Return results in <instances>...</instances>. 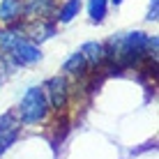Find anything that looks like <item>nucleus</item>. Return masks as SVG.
I'll use <instances>...</instances> for the list:
<instances>
[{
    "mask_svg": "<svg viewBox=\"0 0 159 159\" xmlns=\"http://www.w3.org/2000/svg\"><path fill=\"white\" fill-rule=\"evenodd\" d=\"M44 95L48 99V106L56 111H65L69 104V81L67 76H51L44 85Z\"/></svg>",
    "mask_w": 159,
    "mask_h": 159,
    "instance_id": "nucleus-4",
    "label": "nucleus"
},
{
    "mask_svg": "<svg viewBox=\"0 0 159 159\" xmlns=\"http://www.w3.org/2000/svg\"><path fill=\"white\" fill-rule=\"evenodd\" d=\"M19 129H21V122L16 120V116L12 111L5 113V116L0 118V157L16 143V139H19Z\"/></svg>",
    "mask_w": 159,
    "mask_h": 159,
    "instance_id": "nucleus-5",
    "label": "nucleus"
},
{
    "mask_svg": "<svg viewBox=\"0 0 159 159\" xmlns=\"http://www.w3.org/2000/svg\"><path fill=\"white\" fill-rule=\"evenodd\" d=\"M81 7H83V2H81V0H65V2L60 5L56 19L60 21V23H72L76 16H79Z\"/></svg>",
    "mask_w": 159,
    "mask_h": 159,
    "instance_id": "nucleus-9",
    "label": "nucleus"
},
{
    "mask_svg": "<svg viewBox=\"0 0 159 159\" xmlns=\"http://www.w3.org/2000/svg\"><path fill=\"white\" fill-rule=\"evenodd\" d=\"M23 0H0V23L14 25L23 14Z\"/></svg>",
    "mask_w": 159,
    "mask_h": 159,
    "instance_id": "nucleus-7",
    "label": "nucleus"
},
{
    "mask_svg": "<svg viewBox=\"0 0 159 159\" xmlns=\"http://www.w3.org/2000/svg\"><path fill=\"white\" fill-rule=\"evenodd\" d=\"M88 69V62H85V58H83V53L81 51H76L72 58H67L65 60V65H62V72L65 74H69V76H79V74H83Z\"/></svg>",
    "mask_w": 159,
    "mask_h": 159,
    "instance_id": "nucleus-10",
    "label": "nucleus"
},
{
    "mask_svg": "<svg viewBox=\"0 0 159 159\" xmlns=\"http://www.w3.org/2000/svg\"><path fill=\"white\" fill-rule=\"evenodd\" d=\"M23 5V14L28 16V19H46L48 14L53 12V7H56V0H25Z\"/></svg>",
    "mask_w": 159,
    "mask_h": 159,
    "instance_id": "nucleus-6",
    "label": "nucleus"
},
{
    "mask_svg": "<svg viewBox=\"0 0 159 159\" xmlns=\"http://www.w3.org/2000/svg\"><path fill=\"white\" fill-rule=\"evenodd\" d=\"M5 74H7V58L0 53V81L5 79Z\"/></svg>",
    "mask_w": 159,
    "mask_h": 159,
    "instance_id": "nucleus-12",
    "label": "nucleus"
},
{
    "mask_svg": "<svg viewBox=\"0 0 159 159\" xmlns=\"http://www.w3.org/2000/svg\"><path fill=\"white\" fill-rule=\"evenodd\" d=\"M104 51H106V60H111L116 69L136 67L145 58H157V37L134 30L108 39V44H104Z\"/></svg>",
    "mask_w": 159,
    "mask_h": 159,
    "instance_id": "nucleus-1",
    "label": "nucleus"
},
{
    "mask_svg": "<svg viewBox=\"0 0 159 159\" xmlns=\"http://www.w3.org/2000/svg\"><path fill=\"white\" fill-rule=\"evenodd\" d=\"M81 53H83L88 67H99V65L106 60V51H104V44L99 42H88L81 46Z\"/></svg>",
    "mask_w": 159,
    "mask_h": 159,
    "instance_id": "nucleus-8",
    "label": "nucleus"
},
{
    "mask_svg": "<svg viewBox=\"0 0 159 159\" xmlns=\"http://www.w3.org/2000/svg\"><path fill=\"white\" fill-rule=\"evenodd\" d=\"M48 99L44 95V88L35 85V88H28L23 97H21V104H19V122L21 125H39L48 118Z\"/></svg>",
    "mask_w": 159,
    "mask_h": 159,
    "instance_id": "nucleus-3",
    "label": "nucleus"
},
{
    "mask_svg": "<svg viewBox=\"0 0 159 159\" xmlns=\"http://www.w3.org/2000/svg\"><path fill=\"white\" fill-rule=\"evenodd\" d=\"M0 53L7 60H12L14 65H35L42 60V51L35 42H30L23 32L16 30H0Z\"/></svg>",
    "mask_w": 159,
    "mask_h": 159,
    "instance_id": "nucleus-2",
    "label": "nucleus"
},
{
    "mask_svg": "<svg viewBox=\"0 0 159 159\" xmlns=\"http://www.w3.org/2000/svg\"><path fill=\"white\" fill-rule=\"evenodd\" d=\"M111 2H113V5H116V7H120V5H122V2H125V0H111Z\"/></svg>",
    "mask_w": 159,
    "mask_h": 159,
    "instance_id": "nucleus-13",
    "label": "nucleus"
},
{
    "mask_svg": "<svg viewBox=\"0 0 159 159\" xmlns=\"http://www.w3.org/2000/svg\"><path fill=\"white\" fill-rule=\"evenodd\" d=\"M108 12V0H88V14L92 23H102Z\"/></svg>",
    "mask_w": 159,
    "mask_h": 159,
    "instance_id": "nucleus-11",
    "label": "nucleus"
}]
</instances>
